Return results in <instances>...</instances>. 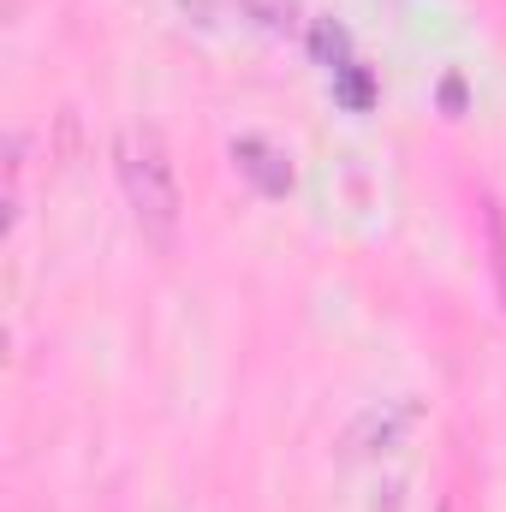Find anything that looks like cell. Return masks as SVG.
<instances>
[{
	"mask_svg": "<svg viewBox=\"0 0 506 512\" xmlns=\"http://www.w3.org/2000/svg\"><path fill=\"white\" fill-rule=\"evenodd\" d=\"M483 221H489V245H495V274H501V292H506V215L489 203L483 209Z\"/></svg>",
	"mask_w": 506,
	"mask_h": 512,
	"instance_id": "cell-5",
	"label": "cell"
},
{
	"mask_svg": "<svg viewBox=\"0 0 506 512\" xmlns=\"http://www.w3.org/2000/svg\"><path fill=\"white\" fill-rule=\"evenodd\" d=\"M256 18L268 24V30H280V24H292V12H298V0H245Z\"/></svg>",
	"mask_w": 506,
	"mask_h": 512,
	"instance_id": "cell-6",
	"label": "cell"
},
{
	"mask_svg": "<svg viewBox=\"0 0 506 512\" xmlns=\"http://www.w3.org/2000/svg\"><path fill=\"white\" fill-rule=\"evenodd\" d=\"M441 512H459V501H447V507H441Z\"/></svg>",
	"mask_w": 506,
	"mask_h": 512,
	"instance_id": "cell-7",
	"label": "cell"
},
{
	"mask_svg": "<svg viewBox=\"0 0 506 512\" xmlns=\"http://www.w3.org/2000/svg\"><path fill=\"white\" fill-rule=\"evenodd\" d=\"M334 96H340L352 114H370V108H376V78H370V66H340V72H334Z\"/></svg>",
	"mask_w": 506,
	"mask_h": 512,
	"instance_id": "cell-3",
	"label": "cell"
},
{
	"mask_svg": "<svg viewBox=\"0 0 506 512\" xmlns=\"http://www.w3.org/2000/svg\"><path fill=\"white\" fill-rule=\"evenodd\" d=\"M120 185L131 197V215L137 227L167 251L179 239V215H185V197H179V173H173V155L161 143L155 126H126L120 131Z\"/></svg>",
	"mask_w": 506,
	"mask_h": 512,
	"instance_id": "cell-1",
	"label": "cell"
},
{
	"mask_svg": "<svg viewBox=\"0 0 506 512\" xmlns=\"http://www.w3.org/2000/svg\"><path fill=\"white\" fill-rule=\"evenodd\" d=\"M233 161H239V173L251 179L262 197H286V191H292V161H286L274 143H262V137H239V143H233Z\"/></svg>",
	"mask_w": 506,
	"mask_h": 512,
	"instance_id": "cell-2",
	"label": "cell"
},
{
	"mask_svg": "<svg viewBox=\"0 0 506 512\" xmlns=\"http://www.w3.org/2000/svg\"><path fill=\"white\" fill-rule=\"evenodd\" d=\"M316 54H322V60H334V72H340V66H352V60H346V30H340L334 18H316Z\"/></svg>",
	"mask_w": 506,
	"mask_h": 512,
	"instance_id": "cell-4",
	"label": "cell"
}]
</instances>
